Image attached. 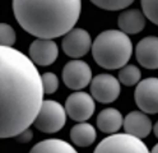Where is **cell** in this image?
Segmentation results:
<instances>
[{
    "label": "cell",
    "mask_w": 158,
    "mask_h": 153,
    "mask_svg": "<svg viewBox=\"0 0 158 153\" xmlns=\"http://www.w3.org/2000/svg\"><path fill=\"white\" fill-rule=\"evenodd\" d=\"M65 122L66 112L64 106L54 100H44L33 124L37 130L51 134L61 130Z\"/></svg>",
    "instance_id": "obj_4"
},
{
    "label": "cell",
    "mask_w": 158,
    "mask_h": 153,
    "mask_svg": "<svg viewBox=\"0 0 158 153\" xmlns=\"http://www.w3.org/2000/svg\"><path fill=\"white\" fill-rule=\"evenodd\" d=\"M96 138V129L88 122H79L70 129V139L78 147H89L94 143Z\"/></svg>",
    "instance_id": "obj_16"
},
{
    "label": "cell",
    "mask_w": 158,
    "mask_h": 153,
    "mask_svg": "<svg viewBox=\"0 0 158 153\" xmlns=\"http://www.w3.org/2000/svg\"><path fill=\"white\" fill-rule=\"evenodd\" d=\"M123 126L125 129V134H129L134 138L143 139L147 138L152 131V121L142 111H131L129 112L124 121Z\"/></svg>",
    "instance_id": "obj_13"
},
{
    "label": "cell",
    "mask_w": 158,
    "mask_h": 153,
    "mask_svg": "<svg viewBox=\"0 0 158 153\" xmlns=\"http://www.w3.org/2000/svg\"><path fill=\"white\" fill-rule=\"evenodd\" d=\"M136 60L145 69H158V37L147 36L142 38L135 49Z\"/></svg>",
    "instance_id": "obj_12"
},
{
    "label": "cell",
    "mask_w": 158,
    "mask_h": 153,
    "mask_svg": "<svg viewBox=\"0 0 158 153\" xmlns=\"http://www.w3.org/2000/svg\"><path fill=\"white\" fill-rule=\"evenodd\" d=\"M41 82H42L45 95H52L59 88V78L56 77V74L51 73V71L44 73L41 75Z\"/></svg>",
    "instance_id": "obj_22"
},
{
    "label": "cell",
    "mask_w": 158,
    "mask_h": 153,
    "mask_svg": "<svg viewBox=\"0 0 158 153\" xmlns=\"http://www.w3.org/2000/svg\"><path fill=\"white\" fill-rule=\"evenodd\" d=\"M93 153H151L144 143L129 134H112L100 142Z\"/></svg>",
    "instance_id": "obj_5"
},
{
    "label": "cell",
    "mask_w": 158,
    "mask_h": 153,
    "mask_svg": "<svg viewBox=\"0 0 158 153\" xmlns=\"http://www.w3.org/2000/svg\"><path fill=\"white\" fill-rule=\"evenodd\" d=\"M153 131H154V135L158 138V121L154 124V126H153Z\"/></svg>",
    "instance_id": "obj_24"
},
{
    "label": "cell",
    "mask_w": 158,
    "mask_h": 153,
    "mask_svg": "<svg viewBox=\"0 0 158 153\" xmlns=\"http://www.w3.org/2000/svg\"><path fill=\"white\" fill-rule=\"evenodd\" d=\"M151 153H158V143H157V144L152 148V151H151Z\"/></svg>",
    "instance_id": "obj_25"
},
{
    "label": "cell",
    "mask_w": 158,
    "mask_h": 153,
    "mask_svg": "<svg viewBox=\"0 0 158 153\" xmlns=\"http://www.w3.org/2000/svg\"><path fill=\"white\" fill-rule=\"evenodd\" d=\"M17 22L26 32L40 40L61 37L74 28L81 17L82 2H13Z\"/></svg>",
    "instance_id": "obj_2"
},
{
    "label": "cell",
    "mask_w": 158,
    "mask_h": 153,
    "mask_svg": "<svg viewBox=\"0 0 158 153\" xmlns=\"http://www.w3.org/2000/svg\"><path fill=\"white\" fill-rule=\"evenodd\" d=\"M33 138V133L31 129H26L24 131H22L19 135L15 137V140L19 142V143H28V142H31V139Z\"/></svg>",
    "instance_id": "obj_23"
},
{
    "label": "cell",
    "mask_w": 158,
    "mask_h": 153,
    "mask_svg": "<svg viewBox=\"0 0 158 153\" xmlns=\"http://www.w3.org/2000/svg\"><path fill=\"white\" fill-rule=\"evenodd\" d=\"M93 5L105 10H123L133 4L131 0H93Z\"/></svg>",
    "instance_id": "obj_19"
},
{
    "label": "cell",
    "mask_w": 158,
    "mask_h": 153,
    "mask_svg": "<svg viewBox=\"0 0 158 153\" xmlns=\"http://www.w3.org/2000/svg\"><path fill=\"white\" fill-rule=\"evenodd\" d=\"M15 31L8 23H0V46L2 47H13L15 44Z\"/></svg>",
    "instance_id": "obj_20"
},
{
    "label": "cell",
    "mask_w": 158,
    "mask_h": 153,
    "mask_svg": "<svg viewBox=\"0 0 158 153\" xmlns=\"http://www.w3.org/2000/svg\"><path fill=\"white\" fill-rule=\"evenodd\" d=\"M61 47L69 57H73L74 60L79 59L87 55L92 47L91 35L83 28H73L64 36Z\"/></svg>",
    "instance_id": "obj_10"
},
{
    "label": "cell",
    "mask_w": 158,
    "mask_h": 153,
    "mask_svg": "<svg viewBox=\"0 0 158 153\" xmlns=\"http://www.w3.org/2000/svg\"><path fill=\"white\" fill-rule=\"evenodd\" d=\"M123 121L124 117L120 111L114 107H107L98 114L97 126L102 133L112 135L120 130V128L123 126Z\"/></svg>",
    "instance_id": "obj_15"
},
{
    "label": "cell",
    "mask_w": 158,
    "mask_h": 153,
    "mask_svg": "<svg viewBox=\"0 0 158 153\" xmlns=\"http://www.w3.org/2000/svg\"><path fill=\"white\" fill-rule=\"evenodd\" d=\"M92 56L101 68L114 70L126 65L133 54L129 36L118 29H106L92 42Z\"/></svg>",
    "instance_id": "obj_3"
},
{
    "label": "cell",
    "mask_w": 158,
    "mask_h": 153,
    "mask_svg": "<svg viewBox=\"0 0 158 153\" xmlns=\"http://www.w3.org/2000/svg\"><path fill=\"white\" fill-rule=\"evenodd\" d=\"M65 112L72 120L84 122L91 119L94 114L96 104L89 93L85 92H75L72 93L65 101Z\"/></svg>",
    "instance_id": "obj_8"
},
{
    "label": "cell",
    "mask_w": 158,
    "mask_h": 153,
    "mask_svg": "<svg viewBox=\"0 0 158 153\" xmlns=\"http://www.w3.org/2000/svg\"><path fill=\"white\" fill-rule=\"evenodd\" d=\"M41 74L23 53L0 46V139L33 124L44 102Z\"/></svg>",
    "instance_id": "obj_1"
},
{
    "label": "cell",
    "mask_w": 158,
    "mask_h": 153,
    "mask_svg": "<svg viewBox=\"0 0 158 153\" xmlns=\"http://www.w3.org/2000/svg\"><path fill=\"white\" fill-rule=\"evenodd\" d=\"M120 31L125 35H138L145 27V17L139 9H127L120 13L117 18Z\"/></svg>",
    "instance_id": "obj_14"
},
{
    "label": "cell",
    "mask_w": 158,
    "mask_h": 153,
    "mask_svg": "<svg viewBox=\"0 0 158 153\" xmlns=\"http://www.w3.org/2000/svg\"><path fill=\"white\" fill-rule=\"evenodd\" d=\"M135 104L144 114H158V78H145L136 84Z\"/></svg>",
    "instance_id": "obj_7"
},
{
    "label": "cell",
    "mask_w": 158,
    "mask_h": 153,
    "mask_svg": "<svg viewBox=\"0 0 158 153\" xmlns=\"http://www.w3.org/2000/svg\"><path fill=\"white\" fill-rule=\"evenodd\" d=\"M142 9L145 18H148L152 23L158 26V2L157 0H143Z\"/></svg>",
    "instance_id": "obj_21"
},
{
    "label": "cell",
    "mask_w": 158,
    "mask_h": 153,
    "mask_svg": "<svg viewBox=\"0 0 158 153\" xmlns=\"http://www.w3.org/2000/svg\"><path fill=\"white\" fill-rule=\"evenodd\" d=\"M61 77L68 88L79 91L91 83L92 69L83 60H70L63 68Z\"/></svg>",
    "instance_id": "obj_6"
},
{
    "label": "cell",
    "mask_w": 158,
    "mask_h": 153,
    "mask_svg": "<svg viewBox=\"0 0 158 153\" xmlns=\"http://www.w3.org/2000/svg\"><path fill=\"white\" fill-rule=\"evenodd\" d=\"M29 153H78L77 149L61 139H45L35 144Z\"/></svg>",
    "instance_id": "obj_17"
},
{
    "label": "cell",
    "mask_w": 158,
    "mask_h": 153,
    "mask_svg": "<svg viewBox=\"0 0 158 153\" xmlns=\"http://www.w3.org/2000/svg\"><path fill=\"white\" fill-rule=\"evenodd\" d=\"M59 56V47L52 40H35L28 47V57L33 64L48 66Z\"/></svg>",
    "instance_id": "obj_11"
},
{
    "label": "cell",
    "mask_w": 158,
    "mask_h": 153,
    "mask_svg": "<svg viewBox=\"0 0 158 153\" xmlns=\"http://www.w3.org/2000/svg\"><path fill=\"white\" fill-rule=\"evenodd\" d=\"M142 78V71L140 69L133 65V64H126L121 70L118 71V83H121L126 87L135 86L140 82Z\"/></svg>",
    "instance_id": "obj_18"
},
{
    "label": "cell",
    "mask_w": 158,
    "mask_h": 153,
    "mask_svg": "<svg viewBox=\"0 0 158 153\" xmlns=\"http://www.w3.org/2000/svg\"><path fill=\"white\" fill-rule=\"evenodd\" d=\"M120 83L111 74H98L91 80V96L101 104H111L120 96Z\"/></svg>",
    "instance_id": "obj_9"
}]
</instances>
